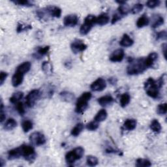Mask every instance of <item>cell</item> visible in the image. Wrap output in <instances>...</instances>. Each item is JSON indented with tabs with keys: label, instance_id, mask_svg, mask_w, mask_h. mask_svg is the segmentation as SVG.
<instances>
[{
	"label": "cell",
	"instance_id": "cell-43",
	"mask_svg": "<svg viewBox=\"0 0 167 167\" xmlns=\"http://www.w3.org/2000/svg\"><path fill=\"white\" fill-rule=\"evenodd\" d=\"M166 32L165 30H163V31L159 32L157 33L156 34V39L159 40V39H162V40H166Z\"/></svg>",
	"mask_w": 167,
	"mask_h": 167
},
{
	"label": "cell",
	"instance_id": "cell-24",
	"mask_svg": "<svg viewBox=\"0 0 167 167\" xmlns=\"http://www.w3.org/2000/svg\"><path fill=\"white\" fill-rule=\"evenodd\" d=\"M131 96L128 93H125L121 95L120 97V106L122 108L126 107L130 103Z\"/></svg>",
	"mask_w": 167,
	"mask_h": 167
},
{
	"label": "cell",
	"instance_id": "cell-45",
	"mask_svg": "<svg viewBox=\"0 0 167 167\" xmlns=\"http://www.w3.org/2000/svg\"><path fill=\"white\" fill-rule=\"evenodd\" d=\"M7 76H8V74L7 73L1 71V73H0V85L2 86L3 84V83L5 81Z\"/></svg>",
	"mask_w": 167,
	"mask_h": 167
},
{
	"label": "cell",
	"instance_id": "cell-22",
	"mask_svg": "<svg viewBox=\"0 0 167 167\" xmlns=\"http://www.w3.org/2000/svg\"><path fill=\"white\" fill-rule=\"evenodd\" d=\"M149 23V20L147 17V15L143 14L142 16H141L137 20V22H136V26L139 28H142L144 26H148Z\"/></svg>",
	"mask_w": 167,
	"mask_h": 167
},
{
	"label": "cell",
	"instance_id": "cell-48",
	"mask_svg": "<svg viewBox=\"0 0 167 167\" xmlns=\"http://www.w3.org/2000/svg\"><path fill=\"white\" fill-rule=\"evenodd\" d=\"M116 2L117 3H118L119 5H124V4H125L126 3V2L125 1H116Z\"/></svg>",
	"mask_w": 167,
	"mask_h": 167
},
{
	"label": "cell",
	"instance_id": "cell-11",
	"mask_svg": "<svg viewBox=\"0 0 167 167\" xmlns=\"http://www.w3.org/2000/svg\"><path fill=\"white\" fill-rule=\"evenodd\" d=\"M78 23V17L77 14H69L63 19V24L67 27H74Z\"/></svg>",
	"mask_w": 167,
	"mask_h": 167
},
{
	"label": "cell",
	"instance_id": "cell-33",
	"mask_svg": "<svg viewBox=\"0 0 167 167\" xmlns=\"http://www.w3.org/2000/svg\"><path fill=\"white\" fill-rule=\"evenodd\" d=\"M98 159L93 155H88L86 157V163L89 166H95L98 164Z\"/></svg>",
	"mask_w": 167,
	"mask_h": 167
},
{
	"label": "cell",
	"instance_id": "cell-9",
	"mask_svg": "<svg viewBox=\"0 0 167 167\" xmlns=\"http://www.w3.org/2000/svg\"><path fill=\"white\" fill-rule=\"evenodd\" d=\"M87 47V45L80 39H75L71 44V48L74 54L84 52Z\"/></svg>",
	"mask_w": 167,
	"mask_h": 167
},
{
	"label": "cell",
	"instance_id": "cell-44",
	"mask_svg": "<svg viewBox=\"0 0 167 167\" xmlns=\"http://www.w3.org/2000/svg\"><path fill=\"white\" fill-rule=\"evenodd\" d=\"M121 17H122V16H121V15H120L119 13H116V14H114L113 17H112V21H111L112 24H116L118 21L120 20L121 19Z\"/></svg>",
	"mask_w": 167,
	"mask_h": 167
},
{
	"label": "cell",
	"instance_id": "cell-29",
	"mask_svg": "<svg viewBox=\"0 0 167 167\" xmlns=\"http://www.w3.org/2000/svg\"><path fill=\"white\" fill-rule=\"evenodd\" d=\"M24 96V94L23 92H18L14 93L12 97L10 98V102L11 103H17L20 101V100H21L22 97Z\"/></svg>",
	"mask_w": 167,
	"mask_h": 167
},
{
	"label": "cell",
	"instance_id": "cell-35",
	"mask_svg": "<svg viewBox=\"0 0 167 167\" xmlns=\"http://www.w3.org/2000/svg\"><path fill=\"white\" fill-rule=\"evenodd\" d=\"M167 104L166 103L159 104L157 109V113L159 115L166 114L167 111Z\"/></svg>",
	"mask_w": 167,
	"mask_h": 167
},
{
	"label": "cell",
	"instance_id": "cell-42",
	"mask_svg": "<svg viewBox=\"0 0 167 167\" xmlns=\"http://www.w3.org/2000/svg\"><path fill=\"white\" fill-rule=\"evenodd\" d=\"M17 110L20 116H24L26 112L24 104L22 102H18L17 103Z\"/></svg>",
	"mask_w": 167,
	"mask_h": 167
},
{
	"label": "cell",
	"instance_id": "cell-36",
	"mask_svg": "<svg viewBox=\"0 0 167 167\" xmlns=\"http://www.w3.org/2000/svg\"><path fill=\"white\" fill-rule=\"evenodd\" d=\"M164 24V18L161 16H157L155 19H154V23L152 24V27L153 28H157L159 27L160 26L163 25Z\"/></svg>",
	"mask_w": 167,
	"mask_h": 167
},
{
	"label": "cell",
	"instance_id": "cell-37",
	"mask_svg": "<svg viewBox=\"0 0 167 167\" xmlns=\"http://www.w3.org/2000/svg\"><path fill=\"white\" fill-rule=\"evenodd\" d=\"M32 28L31 25H25L22 23H18L17 28V33H21L24 31H27V30L31 29Z\"/></svg>",
	"mask_w": 167,
	"mask_h": 167
},
{
	"label": "cell",
	"instance_id": "cell-40",
	"mask_svg": "<svg viewBox=\"0 0 167 167\" xmlns=\"http://www.w3.org/2000/svg\"><path fill=\"white\" fill-rule=\"evenodd\" d=\"M161 4V2L159 0H149L146 2V6L148 8L154 9L155 7L159 6Z\"/></svg>",
	"mask_w": 167,
	"mask_h": 167
},
{
	"label": "cell",
	"instance_id": "cell-20",
	"mask_svg": "<svg viewBox=\"0 0 167 167\" xmlns=\"http://www.w3.org/2000/svg\"><path fill=\"white\" fill-rule=\"evenodd\" d=\"M32 64L29 62H24L23 63L20 64L19 66L17 67V72L23 74H25L28 72L29 71L30 69H31Z\"/></svg>",
	"mask_w": 167,
	"mask_h": 167
},
{
	"label": "cell",
	"instance_id": "cell-32",
	"mask_svg": "<svg viewBox=\"0 0 167 167\" xmlns=\"http://www.w3.org/2000/svg\"><path fill=\"white\" fill-rule=\"evenodd\" d=\"M42 70L47 74H51L52 73V67L48 62H44L41 65Z\"/></svg>",
	"mask_w": 167,
	"mask_h": 167
},
{
	"label": "cell",
	"instance_id": "cell-46",
	"mask_svg": "<svg viewBox=\"0 0 167 167\" xmlns=\"http://www.w3.org/2000/svg\"><path fill=\"white\" fill-rule=\"evenodd\" d=\"M162 51L163 52V55L165 59H166V44L164 43L162 45Z\"/></svg>",
	"mask_w": 167,
	"mask_h": 167
},
{
	"label": "cell",
	"instance_id": "cell-41",
	"mask_svg": "<svg viewBox=\"0 0 167 167\" xmlns=\"http://www.w3.org/2000/svg\"><path fill=\"white\" fill-rule=\"evenodd\" d=\"M98 127H99V124H98V122H97V121H91V122L88 124L87 125H86L87 129L89 130V131H92L97 130L98 129Z\"/></svg>",
	"mask_w": 167,
	"mask_h": 167
},
{
	"label": "cell",
	"instance_id": "cell-6",
	"mask_svg": "<svg viewBox=\"0 0 167 167\" xmlns=\"http://www.w3.org/2000/svg\"><path fill=\"white\" fill-rule=\"evenodd\" d=\"M96 17L94 15L89 14L85 18L84 23L80 28V33L82 35H87L90 30L92 29L93 26L95 24Z\"/></svg>",
	"mask_w": 167,
	"mask_h": 167
},
{
	"label": "cell",
	"instance_id": "cell-28",
	"mask_svg": "<svg viewBox=\"0 0 167 167\" xmlns=\"http://www.w3.org/2000/svg\"><path fill=\"white\" fill-rule=\"evenodd\" d=\"M84 129V125L82 123H79L71 130V134L73 136H78Z\"/></svg>",
	"mask_w": 167,
	"mask_h": 167
},
{
	"label": "cell",
	"instance_id": "cell-38",
	"mask_svg": "<svg viewBox=\"0 0 167 167\" xmlns=\"http://www.w3.org/2000/svg\"><path fill=\"white\" fill-rule=\"evenodd\" d=\"M14 3L20 6H26V7H32V2L28 1V0H16V1H12Z\"/></svg>",
	"mask_w": 167,
	"mask_h": 167
},
{
	"label": "cell",
	"instance_id": "cell-2",
	"mask_svg": "<svg viewBox=\"0 0 167 167\" xmlns=\"http://www.w3.org/2000/svg\"><path fill=\"white\" fill-rule=\"evenodd\" d=\"M144 89H146V94L148 96L156 99L159 95V89L161 88H159L156 80L152 78H149L144 83Z\"/></svg>",
	"mask_w": 167,
	"mask_h": 167
},
{
	"label": "cell",
	"instance_id": "cell-1",
	"mask_svg": "<svg viewBox=\"0 0 167 167\" xmlns=\"http://www.w3.org/2000/svg\"><path fill=\"white\" fill-rule=\"evenodd\" d=\"M148 69L145 64V58L131 59L129 65L127 68V73L129 75H136L144 73Z\"/></svg>",
	"mask_w": 167,
	"mask_h": 167
},
{
	"label": "cell",
	"instance_id": "cell-17",
	"mask_svg": "<svg viewBox=\"0 0 167 167\" xmlns=\"http://www.w3.org/2000/svg\"><path fill=\"white\" fill-rule=\"evenodd\" d=\"M110 21V18L108 14L103 13L100 14L98 17H96L95 24L99 26H104L107 24Z\"/></svg>",
	"mask_w": 167,
	"mask_h": 167
},
{
	"label": "cell",
	"instance_id": "cell-12",
	"mask_svg": "<svg viewBox=\"0 0 167 167\" xmlns=\"http://www.w3.org/2000/svg\"><path fill=\"white\" fill-rule=\"evenodd\" d=\"M125 53L123 49H117L114 51L109 57L112 62H121L124 58Z\"/></svg>",
	"mask_w": 167,
	"mask_h": 167
},
{
	"label": "cell",
	"instance_id": "cell-26",
	"mask_svg": "<svg viewBox=\"0 0 167 167\" xmlns=\"http://www.w3.org/2000/svg\"><path fill=\"white\" fill-rule=\"evenodd\" d=\"M150 129L154 133H159L161 131V125L157 119H153L150 124Z\"/></svg>",
	"mask_w": 167,
	"mask_h": 167
},
{
	"label": "cell",
	"instance_id": "cell-18",
	"mask_svg": "<svg viewBox=\"0 0 167 167\" xmlns=\"http://www.w3.org/2000/svg\"><path fill=\"white\" fill-rule=\"evenodd\" d=\"M59 96L61 99L67 103H71L75 99L74 95L70 92H67V91H63V92H61Z\"/></svg>",
	"mask_w": 167,
	"mask_h": 167
},
{
	"label": "cell",
	"instance_id": "cell-47",
	"mask_svg": "<svg viewBox=\"0 0 167 167\" xmlns=\"http://www.w3.org/2000/svg\"><path fill=\"white\" fill-rule=\"evenodd\" d=\"M109 82L110 84H116V82H117V80L116 79V78H110L109 80Z\"/></svg>",
	"mask_w": 167,
	"mask_h": 167
},
{
	"label": "cell",
	"instance_id": "cell-23",
	"mask_svg": "<svg viewBox=\"0 0 167 167\" xmlns=\"http://www.w3.org/2000/svg\"><path fill=\"white\" fill-rule=\"evenodd\" d=\"M108 116V114L104 109H101L98 112V113L96 114V116L94 118V121H97V122H101V121H104L107 119Z\"/></svg>",
	"mask_w": 167,
	"mask_h": 167
},
{
	"label": "cell",
	"instance_id": "cell-39",
	"mask_svg": "<svg viewBox=\"0 0 167 167\" xmlns=\"http://www.w3.org/2000/svg\"><path fill=\"white\" fill-rule=\"evenodd\" d=\"M143 8H144V5L142 4H141V3H136L132 7L130 12L132 14H138L140 11H142Z\"/></svg>",
	"mask_w": 167,
	"mask_h": 167
},
{
	"label": "cell",
	"instance_id": "cell-21",
	"mask_svg": "<svg viewBox=\"0 0 167 167\" xmlns=\"http://www.w3.org/2000/svg\"><path fill=\"white\" fill-rule=\"evenodd\" d=\"M136 127V121L134 119H127L124 124V128L127 131H133Z\"/></svg>",
	"mask_w": 167,
	"mask_h": 167
},
{
	"label": "cell",
	"instance_id": "cell-10",
	"mask_svg": "<svg viewBox=\"0 0 167 167\" xmlns=\"http://www.w3.org/2000/svg\"><path fill=\"white\" fill-rule=\"evenodd\" d=\"M106 87H107V83L103 78H97L90 86L91 89L94 92H101L106 88Z\"/></svg>",
	"mask_w": 167,
	"mask_h": 167
},
{
	"label": "cell",
	"instance_id": "cell-30",
	"mask_svg": "<svg viewBox=\"0 0 167 167\" xmlns=\"http://www.w3.org/2000/svg\"><path fill=\"white\" fill-rule=\"evenodd\" d=\"M130 11L131 9H129V7L128 5H126V3L124 5H120L118 7L119 14L121 15L122 17L128 14V13L130 12Z\"/></svg>",
	"mask_w": 167,
	"mask_h": 167
},
{
	"label": "cell",
	"instance_id": "cell-8",
	"mask_svg": "<svg viewBox=\"0 0 167 167\" xmlns=\"http://www.w3.org/2000/svg\"><path fill=\"white\" fill-rule=\"evenodd\" d=\"M30 142L32 143V144L37 146H42L43 144L46 143V138L44 135L40 133V132H34L31 135L29 136V138Z\"/></svg>",
	"mask_w": 167,
	"mask_h": 167
},
{
	"label": "cell",
	"instance_id": "cell-15",
	"mask_svg": "<svg viewBox=\"0 0 167 167\" xmlns=\"http://www.w3.org/2000/svg\"><path fill=\"white\" fill-rule=\"evenodd\" d=\"M21 156L22 153L20 147L11 149L8 151V154H7V157H8L9 160H14V159L20 158Z\"/></svg>",
	"mask_w": 167,
	"mask_h": 167
},
{
	"label": "cell",
	"instance_id": "cell-25",
	"mask_svg": "<svg viewBox=\"0 0 167 167\" xmlns=\"http://www.w3.org/2000/svg\"><path fill=\"white\" fill-rule=\"evenodd\" d=\"M17 126V121L13 118H9L7 120L4 125V129L7 131H11Z\"/></svg>",
	"mask_w": 167,
	"mask_h": 167
},
{
	"label": "cell",
	"instance_id": "cell-4",
	"mask_svg": "<svg viewBox=\"0 0 167 167\" xmlns=\"http://www.w3.org/2000/svg\"><path fill=\"white\" fill-rule=\"evenodd\" d=\"M84 154V149L82 147H77L70 151L65 155V161L68 164H73L76 161L79 160Z\"/></svg>",
	"mask_w": 167,
	"mask_h": 167
},
{
	"label": "cell",
	"instance_id": "cell-3",
	"mask_svg": "<svg viewBox=\"0 0 167 167\" xmlns=\"http://www.w3.org/2000/svg\"><path fill=\"white\" fill-rule=\"evenodd\" d=\"M92 98V94L85 92L78 99L76 103L75 112L78 114H82L88 107V102Z\"/></svg>",
	"mask_w": 167,
	"mask_h": 167
},
{
	"label": "cell",
	"instance_id": "cell-16",
	"mask_svg": "<svg viewBox=\"0 0 167 167\" xmlns=\"http://www.w3.org/2000/svg\"><path fill=\"white\" fill-rule=\"evenodd\" d=\"M157 59H158V54H157L156 52L150 53L148 56L145 59V64L148 69L154 66V62Z\"/></svg>",
	"mask_w": 167,
	"mask_h": 167
},
{
	"label": "cell",
	"instance_id": "cell-14",
	"mask_svg": "<svg viewBox=\"0 0 167 167\" xmlns=\"http://www.w3.org/2000/svg\"><path fill=\"white\" fill-rule=\"evenodd\" d=\"M114 101V98L111 95H108L99 98L97 101L99 104L102 106V107H107V106L113 103Z\"/></svg>",
	"mask_w": 167,
	"mask_h": 167
},
{
	"label": "cell",
	"instance_id": "cell-5",
	"mask_svg": "<svg viewBox=\"0 0 167 167\" xmlns=\"http://www.w3.org/2000/svg\"><path fill=\"white\" fill-rule=\"evenodd\" d=\"M20 147L21 149L22 156L24 158L25 160L30 163H33L37 157V154L34 148L32 146L26 145V144H23Z\"/></svg>",
	"mask_w": 167,
	"mask_h": 167
},
{
	"label": "cell",
	"instance_id": "cell-31",
	"mask_svg": "<svg viewBox=\"0 0 167 167\" xmlns=\"http://www.w3.org/2000/svg\"><path fill=\"white\" fill-rule=\"evenodd\" d=\"M151 165V162L146 159H138L136 161V166L138 167H148Z\"/></svg>",
	"mask_w": 167,
	"mask_h": 167
},
{
	"label": "cell",
	"instance_id": "cell-7",
	"mask_svg": "<svg viewBox=\"0 0 167 167\" xmlns=\"http://www.w3.org/2000/svg\"><path fill=\"white\" fill-rule=\"evenodd\" d=\"M41 92L39 89H33L30 92L26 98V103L29 108L33 107L36 102L41 97Z\"/></svg>",
	"mask_w": 167,
	"mask_h": 167
},
{
	"label": "cell",
	"instance_id": "cell-27",
	"mask_svg": "<svg viewBox=\"0 0 167 167\" xmlns=\"http://www.w3.org/2000/svg\"><path fill=\"white\" fill-rule=\"evenodd\" d=\"M22 127L24 133H28L33 129V123L29 119L24 120L22 123Z\"/></svg>",
	"mask_w": 167,
	"mask_h": 167
},
{
	"label": "cell",
	"instance_id": "cell-19",
	"mask_svg": "<svg viewBox=\"0 0 167 167\" xmlns=\"http://www.w3.org/2000/svg\"><path fill=\"white\" fill-rule=\"evenodd\" d=\"M134 43V41L127 34H124L122 39L119 41V44L124 47H131Z\"/></svg>",
	"mask_w": 167,
	"mask_h": 167
},
{
	"label": "cell",
	"instance_id": "cell-34",
	"mask_svg": "<svg viewBox=\"0 0 167 167\" xmlns=\"http://www.w3.org/2000/svg\"><path fill=\"white\" fill-rule=\"evenodd\" d=\"M36 50H37L36 53L38 55H39L40 56H43L48 54V52L50 50V47L49 46L38 47Z\"/></svg>",
	"mask_w": 167,
	"mask_h": 167
},
{
	"label": "cell",
	"instance_id": "cell-13",
	"mask_svg": "<svg viewBox=\"0 0 167 167\" xmlns=\"http://www.w3.org/2000/svg\"><path fill=\"white\" fill-rule=\"evenodd\" d=\"M24 74L18 72H15L12 77V84L14 87H18L23 82Z\"/></svg>",
	"mask_w": 167,
	"mask_h": 167
}]
</instances>
